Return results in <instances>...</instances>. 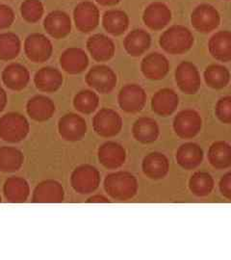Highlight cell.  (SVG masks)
Segmentation results:
<instances>
[{
  "label": "cell",
  "instance_id": "34",
  "mask_svg": "<svg viewBox=\"0 0 231 260\" xmlns=\"http://www.w3.org/2000/svg\"><path fill=\"white\" fill-rule=\"evenodd\" d=\"M24 156L19 149L14 147L0 148V172L15 173L23 165Z\"/></svg>",
  "mask_w": 231,
  "mask_h": 260
},
{
  "label": "cell",
  "instance_id": "26",
  "mask_svg": "<svg viewBox=\"0 0 231 260\" xmlns=\"http://www.w3.org/2000/svg\"><path fill=\"white\" fill-rule=\"evenodd\" d=\"M176 159L182 169L194 170L204 161V150L195 143H185L177 149Z\"/></svg>",
  "mask_w": 231,
  "mask_h": 260
},
{
  "label": "cell",
  "instance_id": "40",
  "mask_svg": "<svg viewBox=\"0 0 231 260\" xmlns=\"http://www.w3.org/2000/svg\"><path fill=\"white\" fill-rule=\"evenodd\" d=\"M16 19L14 10L8 5L0 4V31L12 26Z\"/></svg>",
  "mask_w": 231,
  "mask_h": 260
},
{
  "label": "cell",
  "instance_id": "7",
  "mask_svg": "<svg viewBox=\"0 0 231 260\" xmlns=\"http://www.w3.org/2000/svg\"><path fill=\"white\" fill-rule=\"evenodd\" d=\"M85 81L97 93H109L115 89L118 78L110 67L97 65L92 67L85 77Z\"/></svg>",
  "mask_w": 231,
  "mask_h": 260
},
{
  "label": "cell",
  "instance_id": "13",
  "mask_svg": "<svg viewBox=\"0 0 231 260\" xmlns=\"http://www.w3.org/2000/svg\"><path fill=\"white\" fill-rule=\"evenodd\" d=\"M60 136L69 142H77L84 138L87 132V122L77 114L64 115L58 122Z\"/></svg>",
  "mask_w": 231,
  "mask_h": 260
},
{
  "label": "cell",
  "instance_id": "27",
  "mask_svg": "<svg viewBox=\"0 0 231 260\" xmlns=\"http://www.w3.org/2000/svg\"><path fill=\"white\" fill-rule=\"evenodd\" d=\"M209 52L217 61L231 62V32L224 30L215 33L208 43Z\"/></svg>",
  "mask_w": 231,
  "mask_h": 260
},
{
  "label": "cell",
  "instance_id": "6",
  "mask_svg": "<svg viewBox=\"0 0 231 260\" xmlns=\"http://www.w3.org/2000/svg\"><path fill=\"white\" fill-rule=\"evenodd\" d=\"M24 53L33 63H45L52 55L53 46L46 35L33 33L24 41Z\"/></svg>",
  "mask_w": 231,
  "mask_h": 260
},
{
  "label": "cell",
  "instance_id": "10",
  "mask_svg": "<svg viewBox=\"0 0 231 260\" xmlns=\"http://www.w3.org/2000/svg\"><path fill=\"white\" fill-rule=\"evenodd\" d=\"M101 13L92 1H82L74 10L75 27L81 33H90L100 24Z\"/></svg>",
  "mask_w": 231,
  "mask_h": 260
},
{
  "label": "cell",
  "instance_id": "28",
  "mask_svg": "<svg viewBox=\"0 0 231 260\" xmlns=\"http://www.w3.org/2000/svg\"><path fill=\"white\" fill-rule=\"evenodd\" d=\"M151 45V36L144 29H134L130 31L123 40L125 51L132 57H139L147 52Z\"/></svg>",
  "mask_w": 231,
  "mask_h": 260
},
{
  "label": "cell",
  "instance_id": "2",
  "mask_svg": "<svg viewBox=\"0 0 231 260\" xmlns=\"http://www.w3.org/2000/svg\"><path fill=\"white\" fill-rule=\"evenodd\" d=\"M194 42L193 33L183 25H173L168 28L159 39L160 47L172 55L184 54L192 48Z\"/></svg>",
  "mask_w": 231,
  "mask_h": 260
},
{
  "label": "cell",
  "instance_id": "22",
  "mask_svg": "<svg viewBox=\"0 0 231 260\" xmlns=\"http://www.w3.org/2000/svg\"><path fill=\"white\" fill-rule=\"evenodd\" d=\"M179 104L178 94L172 89L164 88L153 94L151 109L160 117H169L176 112Z\"/></svg>",
  "mask_w": 231,
  "mask_h": 260
},
{
  "label": "cell",
  "instance_id": "12",
  "mask_svg": "<svg viewBox=\"0 0 231 260\" xmlns=\"http://www.w3.org/2000/svg\"><path fill=\"white\" fill-rule=\"evenodd\" d=\"M176 82L182 93L194 94L202 86L200 72L194 64L189 61L181 62L176 70Z\"/></svg>",
  "mask_w": 231,
  "mask_h": 260
},
{
  "label": "cell",
  "instance_id": "25",
  "mask_svg": "<svg viewBox=\"0 0 231 260\" xmlns=\"http://www.w3.org/2000/svg\"><path fill=\"white\" fill-rule=\"evenodd\" d=\"M143 173L149 179L159 180L167 177L170 170V162L161 152H151L144 158L142 163Z\"/></svg>",
  "mask_w": 231,
  "mask_h": 260
},
{
  "label": "cell",
  "instance_id": "29",
  "mask_svg": "<svg viewBox=\"0 0 231 260\" xmlns=\"http://www.w3.org/2000/svg\"><path fill=\"white\" fill-rule=\"evenodd\" d=\"M102 26L113 36H121L129 27V17L122 10H108L102 16Z\"/></svg>",
  "mask_w": 231,
  "mask_h": 260
},
{
  "label": "cell",
  "instance_id": "44",
  "mask_svg": "<svg viewBox=\"0 0 231 260\" xmlns=\"http://www.w3.org/2000/svg\"><path fill=\"white\" fill-rule=\"evenodd\" d=\"M121 0H95V2L102 6H115L118 5Z\"/></svg>",
  "mask_w": 231,
  "mask_h": 260
},
{
  "label": "cell",
  "instance_id": "5",
  "mask_svg": "<svg viewBox=\"0 0 231 260\" xmlns=\"http://www.w3.org/2000/svg\"><path fill=\"white\" fill-rule=\"evenodd\" d=\"M94 132L103 138L117 136L122 128V119L118 112L110 108H102L92 119Z\"/></svg>",
  "mask_w": 231,
  "mask_h": 260
},
{
  "label": "cell",
  "instance_id": "20",
  "mask_svg": "<svg viewBox=\"0 0 231 260\" xmlns=\"http://www.w3.org/2000/svg\"><path fill=\"white\" fill-rule=\"evenodd\" d=\"M87 49L96 62H107L115 55L116 47L114 42L103 34H94L87 41Z\"/></svg>",
  "mask_w": 231,
  "mask_h": 260
},
{
  "label": "cell",
  "instance_id": "8",
  "mask_svg": "<svg viewBox=\"0 0 231 260\" xmlns=\"http://www.w3.org/2000/svg\"><path fill=\"white\" fill-rule=\"evenodd\" d=\"M173 126L180 139H193L202 130L203 119L197 112L186 109L176 115Z\"/></svg>",
  "mask_w": 231,
  "mask_h": 260
},
{
  "label": "cell",
  "instance_id": "41",
  "mask_svg": "<svg viewBox=\"0 0 231 260\" xmlns=\"http://www.w3.org/2000/svg\"><path fill=\"white\" fill-rule=\"evenodd\" d=\"M219 187H220V191H221L222 195L225 199L231 201V172L225 174L221 178Z\"/></svg>",
  "mask_w": 231,
  "mask_h": 260
},
{
  "label": "cell",
  "instance_id": "11",
  "mask_svg": "<svg viewBox=\"0 0 231 260\" xmlns=\"http://www.w3.org/2000/svg\"><path fill=\"white\" fill-rule=\"evenodd\" d=\"M191 23L200 33L207 34L219 27L221 16L214 6L210 4H201L194 8L191 15Z\"/></svg>",
  "mask_w": 231,
  "mask_h": 260
},
{
  "label": "cell",
  "instance_id": "36",
  "mask_svg": "<svg viewBox=\"0 0 231 260\" xmlns=\"http://www.w3.org/2000/svg\"><path fill=\"white\" fill-rule=\"evenodd\" d=\"M189 189L193 195L200 198L210 195L214 189L212 176L205 172L194 173L189 180Z\"/></svg>",
  "mask_w": 231,
  "mask_h": 260
},
{
  "label": "cell",
  "instance_id": "15",
  "mask_svg": "<svg viewBox=\"0 0 231 260\" xmlns=\"http://www.w3.org/2000/svg\"><path fill=\"white\" fill-rule=\"evenodd\" d=\"M44 28L50 37L61 40L72 32V19L64 11H52L44 20Z\"/></svg>",
  "mask_w": 231,
  "mask_h": 260
},
{
  "label": "cell",
  "instance_id": "30",
  "mask_svg": "<svg viewBox=\"0 0 231 260\" xmlns=\"http://www.w3.org/2000/svg\"><path fill=\"white\" fill-rule=\"evenodd\" d=\"M132 134L142 144H152L158 139L160 130L156 121L151 118L142 117L134 122Z\"/></svg>",
  "mask_w": 231,
  "mask_h": 260
},
{
  "label": "cell",
  "instance_id": "14",
  "mask_svg": "<svg viewBox=\"0 0 231 260\" xmlns=\"http://www.w3.org/2000/svg\"><path fill=\"white\" fill-rule=\"evenodd\" d=\"M169 71V60L166 56L159 52L149 53L141 62V72L149 80H162L166 77Z\"/></svg>",
  "mask_w": 231,
  "mask_h": 260
},
{
  "label": "cell",
  "instance_id": "18",
  "mask_svg": "<svg viewBox=\"0 0 231 260\" xmlns=\"http://www.w3.org/2000/svg\"><path fill=\"white\" fill-rule=\"evenodd\" d=\"M60 66L69 75H79L87 70L89 57L82 48L70 47L60 56Z\"/></svg>",
  "mask_w": 231,
  "mask_h": 260
},
{
  "label": "cell",
  "instance_id": "16",
  "mask_svg": "<svg viewBox=\"0 0 231 260\" xmlns=\"http://www.w3.org/2000/svg\"><path fill=\"white\" fill-rule=\"evenodd\" d=\"M65 191L62 184L53 179L39 183L34 189L32 202L36 204H58L64 201Z\"/></svg>",
  "mask_w": 231,
  "mask_h": 260
},
{
  "label": "cell",
  "instance_id": "23",
  "mask_svg": "<svg viewBox=\"0 0 231 260\" xmlns=\"http://www.w3.org/2000/svg\"><path fill=\"white\" fill-rule=\"evenodd\" d=\"M62 73L52 67H44L34 76V83L39 91L44 93H55L63 85Z\"/></svg>",
  "mask_w": 231,
  "mask_h": 260
},
{
  "label": "cell",
  "instance_id": "21",
  "mask_svg": "<svg viewBox=\"0 0 231 260\" xmlns=\"http://www.w3.org/2000/svg\"><path fill=\"white\" fill-rule=\"evenodd\" d=\"M126 151L116 142H106L98 149V160L108 170H117L125 163Z\"/></svg>",
  "mask_w": 231,
  "mask_h": 260
},
{
  "label": "cell",
  "instance_id": "4",
  "mask_svg": "<svg viewBox=\"0 0 231 260\" xmlns=\"http://www.w3.org/2000/svg\"><path fill=\"white\" fill-rule=\"evenodd\" d=\"M71 184L78 194H92L101 184V174L98 170L92 165H81L73 172Z\"/></svg>",
  "mask_w": 231,
  "mask_h": 260
},
{
  "label": "cell",
  "instance_id": "43",
  "mask_svg": "<svg viewBox=\"0 0 231 260\" xmlns=\"http://www.w3.org/2000/svg\"><path fill=\"white\" fill-rule=\"evenodd\" d=\"M87 202L88 203H110V201L106 197L102 195L92 196L88 199Z\"/></svg>",
  "mask_w": 231,
  "mask_h": 260
},
{
  "label": "cell",
  "instance_id": "9",
  "mask_svg": "<svg viewBox=\"0 0 231 260\" xmlns=\"http://www.w3.org/2000/svg\"><path fill=\"white\" fill-rule=\"evenodd\" d=\"M147 93L138 84H127L120 89L118 103L122 111L136 114L142 111L147 103Z\"/></svg>",
  "mask_w": 231,
  "mask_h": 260
},
{
  "label": "cell",
  "instance_id": "1",
  "mask_svg": "<svg viewBox=\"0 0 231 260\" xmlns=\"http://www.w3.org/2000/svg\"><path fill=\"white\" fill-rule=\"evenodd\" d=\"M104 189L113 200L125 202L137 194L138 180L128 172H116L105 177Z\"/></svg>",
  "mask_w": 231,
  "mask_h": 260
},
{
  "label": "cell",
  "instance_id": "45",
  "mask_svg": "<svg viewBox=\"0 0 231 260\" xmlns=\"http://www.w3.org/2000/svg\"><path fill=\"white\" fill-rule=\"evenodd\" d=\"M0 203H1V197H0Z\"/></svg>",
  "mask_w": 231,
  "mask_h": 260
},
{
  "label": "cell",
  "instance_id": "37",
  "mask_svg": "<svg viewBox=\"0 0 231 260\" xmlns=\"http://www.w3.org/2000/svg\"><path fill=\"white\" fill-rule=\"evenodd\" d=\"M100 96L91 90H83L76 93L74 99V108L85 115H90L97 109Z\"/></svg>",
  "mask_w": 231,
  "mask_h": 260
},
{
  "label": "cell",
  "instance_id": "38",
  "mask_svg": "<svg viewBox=\"0 0 231 260\" xmlns=\"http://www.w3.org/2000/svg\"><path fill=\"white\" fill-rule=\"evenodd\" d=\"M45 7L41 0H24L20 5V15L28 23H36L43 18Z\"/></svg>",
  "mask_w": 231,
  "mask_h": 260
},
{
  "label": "cell",
  "instance_id": "24",
  "mask_svg": "<svg viewBox=\"0 0 231 260\" xmlns=\"http://www.w3.org/2000/svg\"><path fill=\"white\" fill-rule=\"evenodd\" d=\"M56 107L51 99L43 94H37L31 98L26 104L28 116L34 121L43 122L52 118Z\"/></svg>",
  "mask_w": 231,
  "mask_h": 260
},
{
  "label": "cell",
  "instance_id": "3",
  "mask_svg": "<svg viewBox=\"0 0 231 260\" xmlns=\"http://www.w3.org/2000/svg\"><path fill=\"white\" fill-rule=\"evenodd\" d=\"M30 125L27 119L17 112H10L0 118V139L11 144L19 143L27 137Z\"/></svg>",
  "mask_w": 231,
  "mask_h": 260
},
{
  "label": "cell",
  "instance_id": "31",
  "mask_svg": "<svg viewBox=\"0 0 231 260\" xmlns=\"http://www.w3.org/2000/svg\"><path fill=\"white\" fill-rule=\"evenodd\" d=\"M3 193L9 203H24L30 195V187L23 177H11L4 183Z\"/></svg>",
  "mask_w": 231,
  "mask_h": 260
},
{
  "label": "cell",
  "instance_id": "42",
  "mask_svg": "<svg viewBox=\"0 0 231 260\" xmlns=\"http://www.w3.org/2000/svg\"><path fill=\"white\" fill-rule=\"evenodd\" d=\"M7 102H8L7 93L2 87H0V113L5 109V107L7 105Z\"/></svg>",
  "mask_w": 231,
  "mask_h": 260
},
{
  "label": "cell",
  "instance_id": "35",
  "mask_svg": "<svg viewBox=\"0 0 231 260\" xmlns=\"http://www.w3.org/2000/svg\"><path fill=\"white\" fill-rule=\"evenodd\" d=\"M21 50L19 36L13 32L0 34V60L9 62L16 59Z\"/></svg>",
  "mask_w": 231,
  "mask_h": 260
},
{
  "label": "cell",
  "instance_id": "19",
  "mask_svg": "<svg viewBox=\"0 0 231 260\" xmlns=\"http://www.w3.org/2000/svg\"><path fill=\"white\" fill-rule=\"evenodd\" d=\"M1 76L4 85L15 92H20L25 89L30 81V73L27 68L19 63L6 66Z\"/></svg>",
  "mask_w": 231,
  "mask_h": 260
},
{
  "label": "cell",
  "instance_id": "32",
  "mask_svg": "<svg viewBox=\"0 0 231 260\" xmlns=\"http://www.w3.org/2000/svg\"><path fill=\"white\" fill-rule=\"evenodd\" d=\"M208 161L217 170L231 167V145L223 141L213 143L208 150Z\"/></svg>",
  "mask_w": 231,
  "mask_h": 260
},
{
  "label": "cell",
  "instance_id": "33",
  "mask_svg": "<svg viewBox=\"0 0 231 260\" xmlns=\"http://www.w3.org/2000/svg\"><path fill=\"white\" fill-rule=\"evenodd\" d=\"M206 85L214 90H222L230 82V73L224 66L213 64L204 71Z\"/></svg>",
  "mask_w": 231,
  "mask_h": 260
},
{
  "label": "cell",
  "instance_id": "39",
  "mask_svg": "<svg viewBox=\"0 0 231 260\" xmlns=\"http://www.w3.org/2000/svg\"><path fill=\"white\" fill-rule=\"evenodd\" d=\"M215 115L218 118V120L225 123L231 124V96H223L221 98L215 107Z\"/></svg>",
  "mask_w": 231,
  "mask_h": 260
},
{
  "label": "cell",
  "instance_id": "17",
  "mask_svg": "<svg viewBox=\"0 0 231 260\" xmlns=\"http://www.w3.org/2000/svg\"><path fill=\"white\" fill-rule=\"evenodd\" d=\"M172 20V11L162 2L150 3L144 11L143 21L147 27L159 31L166 27Z\"/></svg>",
  "mask_w": 231,
  "mask_h": 260
}]
</instances>
